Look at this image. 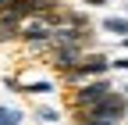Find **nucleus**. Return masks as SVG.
Wrapping results in <instances>:
<instances>
[{
	"label": "nucleus",
	"instance_id": "1",
	"mask_svg": "<svg viewBox=\"0 0 128 125\" xmlns=\"http://www.w3.org/2000/svg\"><path fill=\"white\" fill-rule=\"evenodd\" d=\"M110 89H114V86L107 82V75H103V79H89V82H82V86H75V93H71V107H75L78 114H86L89 107H96Z\"/></svg>",
	"mask_w": 128,
	"mask_h": 125
},
{
	"label": "nucleus",
	"instance_id": "2",
	"mask_svg": "<svg viewBox=\"0 0 128 125\" xmlns=\"http://www.w3.org/2000/svg\"><path fill=\"white\" fill-rule=\"evenodd\" d=\"M107 72H110V57L107 54H86L82 61H78V68H71L64 79H68L71 86H82L89 79H103Z\"/></svg>",
	"mask_w": 128,
	"mask_h": 125
},
{
	"label": "nucleus",
	"instance_id": "3",
	"mask_svg": "<svg viewBox=\"0 0 128 125\" xmlns=\"http://www.w3.org/2000/svg\"><path fill=\"white\" fill-rule=\"evenodd\" d=\"M28 50H50L54 46V25L46 18H28L22 22V36H18Z\"/></svg>",
	"mask_w": 128,
	"mask_h": 125
},
{
	"label": "nucleus",
	"instance_id": "4",
	"mask_svg": "<svg viewBox=\"0 0 128 125\" xmlns=\"http://www.w3.org/2000/svg\"><path fill=\"white\" fill-rule=\"evenodd\" d=\"M78 118H107V121H121V118H128V97H124V93H118V89H110L96 107H89V111L78 114Z\"/></svg>",
	"mask_w": 128,
	"mask_h": 125
},
{
	"label": "nucleus",
	"instance_id": "5",
	"mask_svg": "<svg viewBox=\"0 0 128 125\" xmlns=\"http://www.w3.org/2000/svg\"><path fill=\"white\" fill-rule=\"evenodd\" d=\"M54 68H60L64 75H68L71 68H78V61H82L86 57V50H82V46H54Z\"/></svg>",
	"mask_w": 128,
	"mask_h": 125
},
{
	"label": "nucleus",
	"instance_id": "6",
	"mask_svg": "<svg viewBox=\"0 0 128 125\" xmlns=\"http://www.w3.org/2000/svg\"><path fill=\"white\" fill-rule=\"evenodd\" d=\"M22 93H28V97H43V93H54V82H50V79H25V75H22Z\"/></svg>",
	"mask_w": 128,
	"mask_h": 125
},
{
	"label": "nucleus",
	"instance_id": "7",
	"mask_svg": "<svg viewBox=\"0 0 128 125\" xmlns=\"http://www.w3.org/2000/svg\"><path fill=\"white\" fill-rule=\"evenodd\" d=\"M18 36H22V22H18V18H11V14H0V43L18 39Z\"/></svg>",
	"mask_w": 128,
	"mask_h": 125
},
{
	"label": "nucleus",
	"instance_id": "8",
	"mask_svg": "<svg viewBox=\"0 0 128 125\" xmlns=\"http://www.w3.org/2000/svg\"><path fill=\"white\" fill-rule=\"evenodd\" d=\"M103 32L118 36V39H128V18H103Z\"/></svg>",
	"mask_w": 128,
	"mask_h": 125
},
{
	"label": "nucleus",
	"instance_id": "9",
	"mask_svg": "<svg viewBox=\"0 0 128 125\" xmlns=\"http://www.w3.org/2000/svg\"><path fill=\"white\" fill-rule=\"evenodd\" d=\"M25 114L18 111V107H0V125H22Z\"/></svg>",
	"mask_w": 128,
	"mask_h": 125
},
{
	"label": "nucleus",
	"instance_id": "10",
	"mask_svg": "<svg viewBox=\"0 0 128 125\" xmlns=\"http://www.w3.org/2000/svg\"><path fill=\"white\" fill-rule=\"evenodd\" d=\"M36 121H39V125H57L60 114L54 111V107H39V111H36Z\"/></svg>",
	"mask_w": 128,
	"mask_h": 125
},
{
	"label": "nucleus",
	"instance_id": "11",
	"mask_svg": "<svg viewBox=\"0 0 128 125\" xmlns=\"http://www.w3.org/2000/svg\"><path fill=\"white\" fill-rule=\"evenodd\" d=\"M78 125H121V121H107V118H78Z\"/></svg>",
	"mask_w": 128,
	"mask_h": 125
},
{
	"label": "nucleus",
	"instance_id": "12",
	"mask_svg": "<svg viewBox=\"0 0 128 125\" xmlns=\"http://www.w3.org/2000/svg\"><path fill=\"white\" fill-rule=\"evenodd\" d=\"M110 68H121V72H128V54H124V57H118V61H110Z\"/></svg>",
	"mask_w": 128,
	"mask_h": 125
},
{
	"label": "nucleus",
	"instance_id": "13",
	"mask_svg": "<svg viewBox=\"0 0 128 125\" xmlns=\"http://www.w3.org/2000/svg\"><path fill=\"white\" fill-rule=\"evenodd\" d=\"M78 4H86V7H103V4H110V0H78Z\"/></svg>",
	"mask_w": 128,
	"mask_h": 125
},
{
	"label": "nucleus",
	"instance_id": "14",
	"mask_svg": "<svg viewBox=\"0 0 128 125\" xmlns=\"http://www.w3.org/2000/svg\"><path fill=\"white\" fill-rule=\"evenodd\" d=\"M124 50H128V39H124Z\"/></svg>",
	"mask_w": 128,
	"mask_h": 125
}]
</instances>
